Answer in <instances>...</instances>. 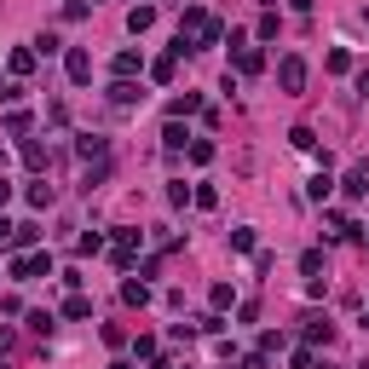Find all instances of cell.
<instances>
[{
  "label": "cell",
  "instance_id": "6da1fadb",
  "mask_svg": "<svg viewBox=\"0 0 369 369\" xmlns=\"http://www.w3.org/2000/svg\"><path fill=\"white\" fill-rule=\"evenodd\" d=\"M277 87H283V92H300V87H306V58L288 52V58L277 63Z\"/></svg>",
  "mask_w": 369,
  "mask_h": 369
},
{
  "label": "cell",
  "instance_id": "7a4b0ae2",
  "mask_svg": "<svg viewBox=\"0 0 369 369\" xmlns=\"http://www.w3.org/2000/svg\"><path fill=\"white\" fill-rule=\"evenodd\" d=\"M46 271H52V254H23V260H12V277L18 283H35Z\"/></svg>",
  "mask_w": 369,
  "mask_h": 369
},
{
  "label": "cell",
  "instance_id": "3957f363",
  "mask_svg": "<svg viewBox=\"0 0 369 369\" xmlns=\"http://www.w3.org/2000/svg\"><path fill=\"white\" fill-rule=\"evenodd\" d=\"M63 70H70V81H92V58L81 52V46H75V52L63 58Z\"/></svg>",
  "mask_w": 369,
  "mask_h": 369
},
{
  "label": "cell",
  "instance_id": "277c9868",
  "mask_svg": "<svg viewBox=\"0 0 369 369\" xmlns=\"http://www.w3.org/2000/svg\"><path fill=\"white\" fill-rule=\"evenodd\" d=\"M237 70H243V75H260V70H266V52H254V46H237Z\"/></svg>",
  "mask_w": 369,
  "mask_h": 369
},
{
  "label": "cell",
  "instance_id": "5b68a950",
  "mask_svg": "<svg viewBox=\"0 0 369 369\" xmlns=\"http://www.w3.org/2000/svg\"><path fill=\"white\" fill-rule=\"evenodd\" d=\"M133 248H139V231H121L116 237V266H133Z\"/></svg>",
  "mask_w": 369,
  "mask_h": 369
},
{
  "label": "cell",
  "instance_id": "8992f818",
  "mask_svg": "<svg viewBox=\"0 0 369 369\" xmlns=\"http://www.w3.org/2000/svg\"><path fill=\"white\" fill-rule=\"evenodd\" d=\"M150 23H156V12H150V6H133V12H127V29H133V35H144Z\"/></svg>",
  "mask_w": 369,
  "mask_h": 369
},
{
  "label": "cell",
  "instance_id": "52a82bcc",
  "mask_svg": "<svg viewBox=\"0 0 369 369\" xmlns=\"http://www.w3.org/2000/svg\"><path fill=\"white\" fill-rule=\"evenodd\" d=\"M346 197H369V168H352L346 173Z\"/></svg>",
  "mask_w": 369,
  "mask_h": 369
},
{
  "label": "cell",
  "instance_id": "ba28073f",
  "mask_svg": "<svg viewBox=\"0 0 369 369\" xmlns=\"http://www.w3.org/2000/svg\"><path fill=\"white\" fill-rule=\"evenodd\" d=\"M121 300H127V306H144V300H150V288H144V283H133V277H127V283H121Z\"/></svg>",
  "mask_w": 369,
  "mask_h": 369
},
{
  "label": "cell",
  "instance_id": "9c48e42d",
  "mask_svg": "<svg viewBox=\"0 0 369 369\" xmlns=\"http://www.w3.org/2000/svg\"><path fill=\"white\" fill-rule=\"evenodd\" d=\"M168 110H173V116H197V110H202V99H197V92H179V99H173Z\"/></svg>",
  "mask_w": 369,
  "mask_h": 369
},
{
  "label": "cell",
  "instance_id": "30bf717a",
  "mask_svg": "<svg viewBox=\"0 0 369 369\" xmlns=\"http://www.w3.org/2000/svg\"><path fill=\"white\" fill-rule=\"evenodd\" d=\"M63 317H92V300L87 295H70V300H63Z\"/></svg>",
  "mask_w": 369,
  "mask_h": 369
},
{
  "label": "cell",
  "instance_id": "8fae6325",
  "mask_svg": "<svg viewBox=\"0 0 369 369\" xmlns=\"http://www.w3.org/2000/svg\"><path fill=\"white\" fill-rule=\"evenodd\" d=\"M133 70H144V58H139V52H116V75H121V81H127Z\"/></svg>",
  "mask_w": 369,
  "mask_h": 369
},
{
  "label": "cell",
  "instance_id": "7c38bea8",
  "mask_svg": "<svg viewBox=\"0 0 369 369\" xmlns=\"http://www.w3.org/2000/svg\"><path fill=\"white\" fill-rule=\"evenodd\" d=\"M300 271H306V277L317 283V271H323V254H317V248H306V254H300Z\"/></svg>",
  "mask_w": 369,
  "mask_h": 369
},
{
  "label": "cell",
  "instance_id": "4fadbf2b",
  "mask_svg": "<svg viewBox=\"0 0 369 369\" xmlns=\"http://www.w3.org/2000/svg\"><path fill=\"white\" fill-rule=\"evenodd\" d=\"M190 197H197V190H190V185H185V179H173V185H168V202H173V208H185V202H190Z\"/></svg>",
  "mask_w": 369,
  "mask_h": 369
},
{
  "label": "cell",
  "instance_id": "5bb4252c",
  "mask_svg": "<svg viewBox=\"0 0 369 369\" xmlns=\"http://www.w3.org/2000/svg\"><path fill=\"white\" fill-rule=\"evenodd\" d=\"M110 99H116V104H133L139 87H133V81H116V87H110Z\"/></svg>",
  "mask_w": 369,
  "mask_h": 369
},
{
  "label": "cell",
  "instance_id": "9a60e30c",
  "mask_svg": "<svg viewBox=\"0 0 369 369\" xmlns=\"http://www.w3.org/2000/svg\"><path fill=\"white\" fill-rule=\"evenodd\" d=\"M162 139H168V150H185V139H190V133H185L179 121H168V133H162Z\"/></svg>",
  "mask_w": 369,
  "mask_h": 369
},
{
  "label": "cell",
  "instance_id": "2e32d148",
  "mask_svg": "<svg viewBox=\"0 0 369 369\" xmlns=\"http://www.w3.org/2000/svg\"><path fill=\"white\" fill-rule=\"evenodd\" d=\"M190 162H214V144H208V139H190Z\"/></svg>",
  "mask_w": 369,
  "mask_h": 369
},
{
  "label": "cell",
  "instance_id": "e0dca14e",
  "mask_svg": "<svg viewBox=\"0 0 369 369\" xmlns=\"http://www.w3.org/2000/svg\"><path fill=\"white\" fill-rule=\"evenodd\" d=\"M6 248H18V226H12V219H0V254Z\"/></svg>",
  "mask_w": 369,
  "mask_h": 369
},
{
  "label": "cell",
  "instance_id": "ac0fdd59",
  "mask_svg": "<svg viewBox=\"0 0 369 369\" xmlns=\"http://www.w3.org/2000/svg\"><path fill=\"white\" fill-rule=\"evenodd\" d=\"M288 144H295V150H312L317 139H312V127H295V133H288Z\"/></svg>",
  "mask_w": 369,
  "mask_h": 369
},
{
  "label": "cell",
  "instance_id": "d6986e66",
  "mask_svg": "<svg viewBox=\"0 0 369 369\" xmlns=\"http://www.w3.org/2000/svg\"><path fill=\"white\" fill-rule=\"evenodd\" d=\"M35 70V52H12V75H29Z\"/></svg>",
  "mask_w": 369,
  "mask_h": 369
},
{
  "label": "cell",
  "instance_id": "ffe728a7",
  "mask_svg": "<svg viewBox=\"0 0 369 369\" xmlns=\"http://www.w3.org/2000/svg\"><path fill=\"white\" fill-rule=\"evenodd\" d=\"M6 133H29V110H12V116H6Z\"/></svg>",
  "mask_w": 369,
  "mask_h": 369
},
{
  "label": "cell",
  "instance_id": "44dd1931",
  "mask_svg": "<svg viewBox=\"0 0 369 369\" xmlns=\"http://www.w3.org/2000/svg\"><path fill=\"white\" fill-rule=\"evenodd\" d=\"M306 341H329V323H323V317H306Z\"/></svg>",
  "mask_w": 369,
  "mask_h": 369
},
{
  "label": "cell",
  "instance_id": "7402d4cb",
  "mask_svg": "<svg viewBox=\"0 0 369 369\" xmlns=\"http://www.w3.org/2000/svg\"><path fill=\"white\" fill-rule=\"evenodd\" d=\"M329 70H335V75H346V70H352V52H341V46H335V52H329Z\"/></svg>",
  "mask_w": 369,
  "mask_h": 369
},
{
  "label": "cell",
  "instance_id": "603a6c76",
  "mask_svg": "<svg viewBox=\"0 0 369 369\" xmlns=\"http://www.w3.org/2000/svg\"><path fill=\"white\" fill-rule=\"evenodd\" d=\"M29 202L46 208V202H52V185H41V179H35V185H29Z\"/></svg>",
  "mask_w": 369,
  "mask_h": 369
},
{
  "label": "cell",
  "instance_id": "cb8c5ba5",
  "mask_svg": "<svg viewBox=\"0 0 369 369\" xmlns=\"http://www.w3.org/2000/svg\"><path fill=\"white\" fill-rule=\"evenodd\" d=\"M58 52V35H35V58H52Z\"/></svg>",
  "mask_w": 369,
  "mask_h": 369
},
{
  "label": "cell",
  "instance_id": "d4e9b609",
  "mask_svg": "<svg viewBox=\"0 0 369 369\" xmlns=\"http://www.w3.org/2000/svg\"><path fill=\"white\" fill-rule=\"evenodd\" d=\"M41 243V226H18V248H35Z\"/></svg>",
  "mask_w": 369,
  "mask_h": 369
},
{
  "label": "cell",
  "instance_id": "484cf974",
  "mask_svg": "<svg viewBox=\"0 0 369 369\" xmlns=\"http://www.w3.org/2000/svg\"><path fill=\"white\" fill-rule=\"evenodd\" d=\"M12 202V179H6V173H0V208H6Z\"/></svg>",
  "mask_w": 369,
  "mask_h": 369
},
{
  "label": "cell",
  "instance_id": "4316f807",
  "mask_svg": "<svg viewBox=\"0 0 369 369\" xmlns=\"http://www.w3.org/2000/svg\"><path fill=\"white\" fill-rule=\"evenodd\" d=\"M237 369H266V358H243V363H237Z\"/></svg>",
  "mask_w": 369,
  "mask_h": 369
},
{
  "label": "cell",
  "instance_id": "83f0119b",
  "mask_svg": "<svg viewBox=\"0 0 369 369\" xmlns=\"http://www.w3.org/2000/svg\"><path fill=\"white\" fill-rule=\"evenodd\" d=\"M358 92H363V99H369V70H363V75H358Z\"/></svg>",
  "mask_w": 369,
  "mask_h": 369
},
{
  "label": "cell",
  "instance_id": "f1b7e54d",
  "mask_svg": "<svg viewBox=\"0 0 369 369\" xmlns=\"http://www.w3.org/2000/svg\"><path fill=\"white\" fill-rule=\"evenodd\" d=\"M110 369H133V363H110Z\"/></svg>",
  "mask_w": 369,
  "mask_h": 369
},
{
  "label": "cell",
  "instance_id": "f546056e",
  "mask_svg": "<svg viewBox=\"0 0 369 369\" xmlns=\"http://www.w3.org/2000/svg\"><path fill=\"white\" fill-rule=\"evenodd\" d=\"M0 162H6V150H0Z\"/></svg>",
  "mask_w": 369,
  "mask_h": 369
}]
</instances>
